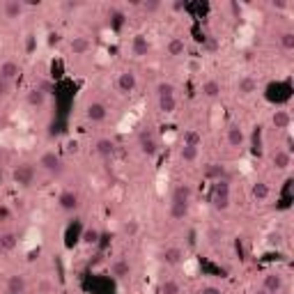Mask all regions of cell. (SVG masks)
Segmentation results:
<instances>
[{
	"instance_id": "836d02e7",
	"label": "cell",
	"mask_w": 294,
	"mask_h": 294,
	"mask_svg": "<svg viewBox=\"0 0 294 294\" xmlns=\"http://www.w3.org/2000/svg\"><path fill=\"white\" fill-rule=\"evenodd\" d=\"M281 46L285 51H294V33H283L281 35Z\"/></svg>"
},
{
	"instance_id": "30bf717a",
	"label": "cell",
	"mask_w": 294,
	"mask_h": 294,
	"mask_svg": "<svg viewBox=\"0 0 294 294\" xmlns=\"http://www.w3.org/2000/svg\"><path fill=\"white\" fill-rule=\"evenodd\" d=\"M106 106L104 104H99V101H94V104H90L87 106V120H92V122H104L106 120Z\"/></svg>"
},
{
	"instance_id": "83f0119b",
	"label": "cell",
	"mask_w": 294,
	"mask_h": 294,
	"mask_svg": "<svg viewBox=\"0 0 294 294\" xmlns=\"http://www.w3.org/2000/svg\"><path fill=\"white\" fill-rule=\"evenodd\" d=\"M202 143V136L195 131V129H188V131H184V145L188 147H200Z\"/></svg>"
},
{
	"instance_id": "7a4b0ae2",
	"label": "cell",
	"mask_w": 294,
	"mask_h": 294,
	"mask_svg": "<svg viewBox=\"0 0 294 294\" xmlns=\"http://www.w3.org/2000/svg\"><path fill=\"white\" fill-rule=\"evenodd\" d=\"M33 180H35V168L30 166V163L16 166V170H14V182H16L19 186H30Z\"/></svg>"
},
{
	"instance_id": "7bdbcfd3",
	"label": "cell",
	"mask_w": 294,
	"mask_h": 294,
	"mask_svg": "<svg viewBox=\"0 0 294 294\" xmlns=\"http://www.w3.org/2000/svg\"><path fill=\"white\" fill-rule=\"evenodd\" d=\"M7 294H12V292H7Z\"/></svg>"
},
{
	"instance_id": "4dcf8cb0",
	"label": "cell",
	"mask_w": 294,
	"mask_h": 294,
	"mask_svg": "<svg viewBox=\"0 0 294 294\" xmlns=\"http://www.w3.org/2000/svg\"><path fill=\"white\" fill-rule=\"evenodd\" d=\"M180 156H182V161H186V163H193V161L198 159V147L184 145V147H182V152H180Z\"/></svg>"
},
{
	"instance_id": "2e32d148",
	"label": "cell",
	"mask_w": 294,
	"mask_h": 294,
	"mask_svg": "<svg viewBox=\"0 0 294 294\" xmlns=\"http://www.w3.org/2000/svg\"><path fill=\"white\" fill-rule=\"evenodd\" d=\"M290 163H292V154H290L288 149H276L274 166L278 168V170H285V168H290Z\"/></svg>"
},
{
	"instance_id": "d590c367",
	"label": "cell",
	"mask_w": 294,
	"mask_h": 294,
	"mask_svg": "<svg viewBox=\"0 0 294 294\" xmlns=\"http://www.w3.org/2000/svg\"><path fill=\"white\" fill-rule=\"evenodd\" d=\"M143 9H145V12H159L161 2L159 0H145V2H143Z\"/></svg>"
},
{
	"instance_id": "7402d4cb",
	"label": "cell",
	"mask_w": 294,
	"mask_h": 294,
	"mask_svg": "<svg viewBox=\"0 0 294 294\" xmlns=\"http://www.w3.org/2000/svg\"><path fill=\"white\" fill-rule=\"evenodd\" d=\"M237 90H239L241 94H253L255 90H257V80L251 78V76H244V78H239V83H237Z\"/></svg>"
},
{
	"instance_id": "e575fe53",
	"label": "cell",
	"mask_w": 294,
	"mask_h": 294,
	"mask_svg": "<svg viewBox=\"0 0 294 294\" xmlns=\"http://www.w3.org/2000/svg\"><path fill=\"white\" fill-rule=\"evenodd\" d=\"M156 92H159V97H170V94H175V87L170 85V83H159V87H156Z\"/></svg>"
},
{
	"instance_id": "b9f144b4",
	"label": "cell",
	"mask_w": 294,
	"mask_h": 294,
	"mask_svg": "<svg viewBox=\"0 0 294 294\" xmlns=\"http://www.w3.org/2000/svg\"><path fill=\"white\" fill-rule=\"evenodd\" d=\"M0 186H2V173H0Z\"/></svg>"
},
{
	"instance_id": "ffe728a7",
	"label": "cell",
	"mask_w": 294,
	"mask_h": 294,
	"mask_svg": "<svg viewBox=\"0 0 294 294\" xmlns=\"http://www.w3.org/2000/svg\"><path fill=\"white\" fill-rule=\"evenodd\" d=\"M188 214V202H170V219L173 220H184Z\"/></svg>"
},
{
	"instance_id": "8992f818",
	"label": "cell",
	"mask_w": 294,
	"mask_h": 294,
	"mask_svg": "<svg viewBox=\"0 0 294 294\" xmlns=\"http://www.w3.org/2000/svg\"><path fill=\"white\" fill-rule=\"evenodd\" d=\"M138 80H136V74L134 72H122L120 78H117V90L120 92H134Z\"/></svg>"
},
{
	"instance_id": "8fae6325",
	"label": "cell",
	"mask_w": 294,
	"mask_h": 294,
	"mask_svg": "<svg viewBox=\"0 0 294 294\" xmlns=\"http://www.w3.org/2000/svg\"><path fill=\"white\" fill-rule=\"evenodd\" d=\"M7 292H12V294H23L26 292V278L19 274H14L7 278Z\"/></svg>"
},
{
	"instance_id": "44dd1931",
	"label": "cell",
	"mask_w": 294,
	"mask_h": 294,
	"mask_svg": "<svg viewBox=\"0 0 294 294\" xmlns=\"http://www.w3.org/2000/svg\"><path fill=\"white\" fill-rule=\"evenodd\" d=\"M205 177L212 182H220L223 177H225V168L219 166V163H212V166L205 168Z\"/></svg>"
},
{
	"instance_id": "ab89813d",
	"label": "cell",
	"mask_w": 294,
	"mask_h": 294,
	"mask_svg": "<svg viewBox=\"0 0 294 294\" xmlns=\"http://www.w3.org/2000/svg\"><path fill=\"white\" fill-rule=\"evenodd\" d=\"M7 92H9V83L5 78H0V97H5Z\"/></svg>"
},
{
	"instance_id": "52a82bcc",
	"label": "cell",
	"mask_w": 294,
	"mask_h": 294,
	"mask_svg": "<svg viewBox=\"0 0 294 294\" xmlns=\"http://www.w3.org/2000/svg\"><path fill=\"white\" fill-rule=\"evenodd\" d=\"M131 53L136 55V58H145L147 53H149V41H147L145 35H136L134 41H131Z\"/></svg>"
},
{
	"instance_id": "e0dca14e",
	"label": "cell",
	"mask_w": 294,
	"mask_h": 294,
	"mask_svg": "<svg viewBox=\"0 0 294 294\" xmlns=\"http://www.w3.org/2000/svg\"><path fill=\"white\" fill-rule=\"evenodd\" d=\"M90 46H92V44H90V39H87V37H74L72 39V53L74 55H83V53H87V51H90Z\"/></svg>"
},
{
	"instance_id": "ac0fdd59",
	"label": "cell",
	"mask_w": 294,
	"mask_h": 294,
	"mask_svg": "<svg viewBox=\"0 0 294 294\" xmlns=\"http://www.w3.org/2000/svg\"><path fill=\"white\" fill-rule=\"evenodd\" d=\"M184 51H186V44H184L182 37H173V39L168 41V55L180 58V55H184Z\"/></svg>"
},
{
	"instance_id": "f546056e",
	"label": "cell",
	"mask_w": 294,
	"mask_h": 294,
	"mask_svg": "<svg viewBox=\"0 0 294 294\" xmlns=\"http://www.w3.org/2000/svg\"><path fill=\"white\" fill-rule=\"evenodd\" d=\"M16 244H19V237H16L14 232H7V234L0 237V248H5V251H12Z\"/></svg>"
},
{
	"instance_id": "5bb4252c",
	"label": "cell",
	"mask_w": 294,
	"mask_h": 294,
	"mask_svg": "<svg viewBox=\"0 0 294 294\" xmlns=\"http://www.w3.org/2000/svg\"><path fill=\"white\" fill-rule=\"evenodd\" d=\"M191 195H193V188L188 186V184H180L173 191V202H188Z\"/></svg>"
},
{
	"instance_id": "9c48e42d",
	"label": "cell",
	"mask_w": 294,
	"mask_h": 294,
	"mask_svg": "<svg viewBox=\"0 0 294 294\" xmlns=\"http://www.w3.org/2000/svg\"><path fill=\"white\" fill-rule=\"evenodd\" d=\"M58 205H60L65 212H74V209L78 207V195L74 193V191H65V193H60V198H58Z\"/></svg>"
},
{
	"instance_id": "8d00e7d4",
	"label": "cell",
	"mask_w": 294,
	"mask_h": 294,
	"mask_svg": "<svg viewBox=\"0 0 294 294\" xmlns=\"http://www.w3.org/2000/svg\"><path fill=\"white\" fill-rule=\"evenodd\" d=\"M138 230H141V225H138V220H129L127 225H124V232H127L129 237H134V234H138Z\"/></svg>"
},
{
	"instance_id": "7c38bea8",
	"label": "cell",
	"mask_w": 294,
	"mask_h": 294,
	"mask_svg": "<svg viewBox=\"0 0 294 294\" xmlns=\"http://www.w3.org/2000/svg\"><path fill=\"white\" fill-rule=\"evenodd\" d=\"M2 9H5L7 19H19L21 14H23V2L21 0H7L5 5H2Z\"/></svg>"
},
{
	"instance_id": "60d3db41",
	"label": "cell",
	"mask_w": 294,
	"mask_h": 294,
	"mask_svg": "<svg viewBox=\"0 0 294 294\" xmlns=\"http://www.w3.org/2000/svg\"><path fill=\"white\" fill-rule=\"evenodd\" d=\"M253 294H267V292H264V290H255Z\"/></svg>"
},
{
	"instance_id": "74e56055",
	"label": "cell",
	"mask_w": 294,
	"mask_h": 294,
	"mask_svg": "<svg viewBox=\"0 0 294 294\" xmlns=\"http://www.w3.org/2000/svg\"><path fill=\"white\" fill-rule=\"evenodd\" d=\"M271 7H274V9H288L290 2L288 0H271Z\"/></svg>"
},
{
	"instance_id": "ba28073f",
	"label": "cell",
	"mask_w": 294,
	"mask_h": 294,
	"mask_svg": "<svg viewBox=\"0 0 294 294\" xmlns=\"http://www.w3.org/2000/svg\"><path fill=\"white\" fill-rule=\"evenodd\" d=\"M19 74H21V69H19V65H16L14 60H5L2 65H0V78H5L7 83L14 80Z\"/></svg>"
},
{
	"instance_id": "1f68e13d",
	"label": "cell",
	"mask_w": 294,
	"mask_h": 294,
	"mask_svg": "<svg viewBox=\"0 0 294 294\" xmlns=\"http://www.w3.org/2000/svg\"><path fill=\"white\" fill-rule=\"evenodd\" d=\"M80 239H83V244H85V246H92V244H97V241H99V230H94V227H87Z\"/></svg>"
},
{
	"instance_id": "3957f363",
	"label": "cell",
	"mask_w": 294,
	"mask_h": 294,
	"mask_svg": "<svg viewBox=\"0 0 294 294\" xmlns=\"http://www.w3.org/2000/svg\"><path fill=\"white\" fill-rule=\"evenodd\" d=\"M39 166L46 170V173H60L62 170V161L55 152H44L39 156Z\"/></svg>"
},
{
	"instance_id": "277c9868",
	"label": "cell",
	"mask_w": 294,
	"mask_h": 294,
	"mask_svg": "<svg viewBox=\"0 0 294 294\" xmlns=\"http://www.w3.org/2000/svg\"><path fill=\"white\" fill-rule=\"evenodd\" d=\"M283 276L281 274H267L264 276V283H262V290L267 294H278L283 290Z\"/></svg>"
},
{
	"instance_id": "d6a6232c",
	"label": "cell",
	"mask_w": 294,
	"mask_h": 294,
	"mask_svg": "<svg viewBox=\"0 0 294 294\" xmlns=\"http://www.w3.org/2000/svg\"><path fill=\"white\" fill-rule=\"evenodd\" d=\"M180 283L177 281H166L163 285H161V294H180Z\"/></svg>"
},
{
	"instance_id": "cb8c5ba5",
	"label": "cell",
	"mask_w": 294,
	"mask_h": 294,
	"mask_svg": "<svg viewBox=\"0 0 294 294\" xmlns=\"http://www.w3.org/2000/svg\"><path fill=\"white\" fill-rule=\"evenodd\" d=\"M115 152V143L113 141H108V138H101V141H97V154L99 156H113Z\"/></svg>"
},
{
	"instance_id": "6da1fadb",
	"label": "cell",
	"mask_w": 294,
	"mask_h": 294,
	"mask_svg": "<svg viewBox=\"0 0 294 294\" xmlns=\"http://www.w3.org/2000/svg\"><path fill=\"white\" fill-rule=\"evenodd\" d=\"M212 205L216 209H227L230 205V186L225 180L214 182V191H212Z\"/></svg>"
},
{
	"instance_id": "484cf974",
	"label": "cell",
	"mask_w": 294,
	"mask_h": 294,
	"mask_svg": "<svg viewBox=\"0 0 294 294\" xmlns=\"http://www.w3.org/2000/svg\"><path fill=\"white\" fill-rule=\"evenodd\" d=\"M141 149H143V154H147V156H154V154H156V143H154V138L149 134L141 136Z\"/></svg>"
},
{
	"instance_id": "603a6c76",
	"label": "cell",
	"mask_w": 294,
	"mask_h": 294,
	"mask_svg": "<svg viewBox=\"0 0 294 294\" xmlns=\"http://www.w3.org/2000/svg\"><path fill=\"white\" fill-rule=\"evenodd\" d=\"M269 195H271V188H269L267 182H255L253 184V198L255 200H267Z\"/></svg>"
},
{
	"instance_id": "9a60e30c",
	"label": "cell",
	"mask_w": 294,
	"mask_h": 294,
	"mask_svg": "<svg viewBox=\"0 0 294 294\" xmlns=\"http://www.w3.org/2000/svg\"><path fill=\"white\" fill-rule=\"evenodd\" d=\"M244 141H246V136H244V131H241L239 127L232 124V127L227 129V143H230V147H241Z\"/></svg>"
},
{
	"instance_id": "f1b7e54d",
	"label": "cell",
	"mask_w": 294,
	"mask_h": 294,
	"mask_svg": "<svg viewBox=\"0 0 294 294\" xmlns=\"http://www.w3.org/2000/svg\"><path fill=\"white\" fill-rule=\"evenodd\" d=\"M159 108L163 113H173L175 108H177V99H175V94L170 97H159Z\"/></svg>"
},
{
	"instance_id": "d4e9b609",
	"label": "cell",
	"mask_w": 294,
	"mask_h": 294,
	"mask_svg": "<svg viewBox=\"0 0 294 294\" xmlns=\"http://www.w3.org/2000/svg\"><path fill=\"white\" fill-rule=\"evenodd\" d=\"M202 94H205V97H209V99H216V97H219L220 94V83L219 80H205V85H202Z\"/></svg>"
},
{
	"instance_id": "5b68a950",
	"label": "cell",
	"mask_w": 294,
	"mask_h": 294,
	"mask_svg": "<svg viewBox=\"0 0 294 294\" xmlns=\"http://www.w3.org/2000/svg\"><path fill=\"white\" fill-rule=\"evenodd\" d=\"M161 257H163V262H166V264H170V267H177V264H184V260H186V257H184V251H182V248H177V246H170V248H166V251H163V255H161Z\"/></svg>"
},
{
	"instance_id": "4fadbf2b",
	"label": "cell",
	"mask_w": 294,
	"mask_h": 294,
	"mask_svg": "<svg viewBox=\"0 0 294 294\" xmlns=\"http://www.w3.org/2000/svg\"><path fill=\"white\" fill-rule=\"evenodd\" d=\"M110 271H113L115 278H127L129 274H131V264H129L124 257H120V260L113 262V267H110Z\"/></svg>"
},
{
	"instance_id": "4316f807",
	"label": "cell",
	"mask_w": 294,
	"mask_h": 294,
	"mask_svg": "<svg viewBox=\"0 0 294 294\" xmlns=\"http://www.w3.org/2000/svg\"><path fill=\"white\" fill-rule=\"evenodd\" d=\"M44 101H46V92L44 90H33V92H28V104L30 106H44Z\"/></svg>"
},
{
	"instance_id": "f35d334b",
	"label": "cell",
	"mask_w": 294,
	"mask_h": 294,
	"mask_svg": "<svg viewBox=\"0 0 294 294\" xmlns=\"http://www.w3.org/2000/svg\"><path fill=\"white\" fill-rule=\"evenodd\" d=\"M200 294H223L219 288H214V285H207V288H202Z\"/></svg>"
},
{
	"instance_id": "d6986e66",
	"label": "cell",
	"mask_w": 294,
	"mask_h": 294,
	"mask_svg": "<svg viewBox=\"0 0 294 294\" xmlns=\"http://www.w3.org/2000/svg\"><path fill=\"white\" fill-rule=\"evenodd\" d=\"M271 120H274V127L276 129H288L290 124H292V115L288 113V110H276L274 113V117H271Z\"/></svg>"
}]
</instances>
